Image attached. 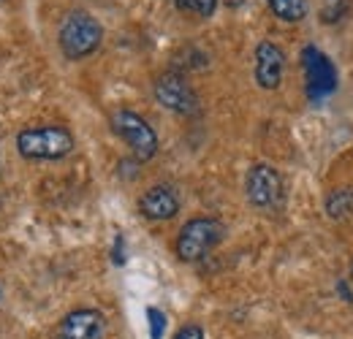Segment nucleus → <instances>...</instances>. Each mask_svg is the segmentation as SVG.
<instances>
[{
	"label": "nucleus",
	"instance_id": "1",
	"mask_svg": "<svg viewBox=\"0 0 353 339\" xmlns=\"http://www.w3.org/2000/svg\"><path fill=\"white\" fill-rule=\"evenodd\" d=\"M17 150L25 161H60L74 150V136L63 125L25 127L17 136Z\"/></svg>",
	"mask_w": 353,
	"mask_h": 339
},
{
	"label": "nucleus",
	"instance_id": "2",
	"mask_svg": "<svg viewBox=\"0 0 353 339\" xmlns=\"http://www.w3.org/2000/svg\"><path fill=\"white\" fill-rule=\"evenodd\" d=\"M57 41H60V49L68 60H85L101 46L103 28L88 11H71L60 25Z\"/></svg>",
	"mask_w": 353,
	"mask_h": 339
},
{
	"label": "nucleus",
	"instance_id": "3",
	"mask_svg": "<svg viewBox=\"0 0 353 339\" xmlns=\"http://www.w3.org/2000/svg\"><path fill=\"white\" fill-rule=\"evenodd\" d=\"M223 236H225V228H223L221 220H215V217H193V220H188L182 225L174 250L179 255V260L196 263L212 247H218L223 242Z\"/></svg>",
	"mask_w": 353,
	"mask_h": 339
},
{
	"label": "nucleus",
	"instance_id": "4",
	"mask_svg": "<svg viewBox=\"0 0 353 339\" xmlns=\"http://www.w3.org/2000/svg\"><path fill=\"white\" fill-rule=\"evenodd\" d=\"M112 127L131 147L136 161L144 163V161L155 158V152H158V133L152 130V125L141 114H136L131 109H120V112L112 114Z\"/></svg>",
	"mask_w": 353,
	"mask_h": 339
},
{
	"label": "nucleus",
	"instance_id": "5",
	"mask_svg": "<svg viewBox=\"0 0 353 339\" xmlns=\"http://www.w3.org/2000/svg\"><path fill=\"white\" fill-rule=\"evenodd\" d=\"M245 193H248V201H250L256 209H261V212H274V209L283 207V196H285L283 176L277 174V169H272L269 163H256L253 169L248 171Z\"/></svg>",
	"mask_w": 353,
	"mask_h": 339
},
{
	"label": "nucleus",
	"instance_id": "6",
	"mask_svg": "<svg viewBox=\"0 0 353 339\" xmlns=\"http://www.w3.org/2000/svg\"><path fill=\"white\" fill-rule=\"evenodd\" d=\"M302 65H305V87H307L310 101L329 98L337 87V71H334L332 60L318 46L310 43L302 49Z\"/></svg>",
	"mask_w": 353,
	"mask_h": 339
},
{
	"label": "nucleus",
	"instance_id": "7",
	"mask_svg": "<svg viewBox=\"0 0 353 339\" xmlns=\"http://www.w3.org/2000/svg\"><path fill=\"white\" fill-rule=\"evenodd\" d=\"M155 98L161 106H166L169 112H176V114H193L199 109V98L193 87L188 85L182 74H174V71L155 79Z\"/></svg>",
	"mask_w": 353,
	"mask_h": 339
},
{
	"label": "nucleus",
	"instance_id": "8",
	"mask_svg": "<svg viewBox=\"0 0 353 339\" xmlns=\"http://www.w3.org/2000/svg\"><path fill=\"white\" fill-rule=\"evenodd\" d=\"M285 71V54L277 43L261 41L256 46V82L264 90H277Z\"/></svg>",
	"mask_w": 353,
	"mask_h": 339
},
{
	"label": "nucleus",
	"instance_id": "9",
	"mask_svg": "<svg viewBox=\"0 0 353 339\" xmlns=\"http://www.w3.org/2000/svg\"><path fill=\"white\" fill-rule=\"evenodd\" d=\"M139 212L147 220H172L179 212V196L169 185H155L139 198Z\"/></svg>",
	"mask_w": 353,
	"mask_h": 339
},
{
	"label": "nucleus",
	"instance_id": "10",
	"mask_svg": "<svg viewBox=\"0 0 353 339\" xmlns=\"http://www.w3.org/2000/svg\"><path fill=\"white\" fill-rule=\"evenodd\" d=\"M103 315L98 309H77L71 312L63 326H60V337L63 339H101L103 337Z\"/></svg>",
	"mask_w": 353,
	"mask_h": 339
},
{
	"label": "nucleus",
	"instance_id": "11",
	"mask_svg": "<svg viewBox=\"0 0 353 339\" xmlns=\"http://www.w3.org/2000/svg\"><path fill=\"white\" fill-rule=\"evenodd\" d=\"M272 14L283 22H299L307 17V0H266Z\"/></svg>",
	"mask_w": 353,
	"mask_h": 339
},
{
	"label": "nucleus",
	"instance_id": "12",
	"mask_svg": "<svg viewBox=\"0 0 353 339\" xmlns=\"http://www.w3.org/2000/svg\"><path fill=\"white\" fill-rule=\"evenodd\" d=\"M326 212L332 217H348L353 214V187H343V190H334L329 198H326Z\"/></svg>",
	"mask_w": 353,
	"mask_h": 339
},
{
	"label": "nucleus",
	"instance_id": "13",
	"mask_svg": "<svg viewBox=\"0 0 353 339\" xmlns=\"http://www.w3.org/2000/svg\"><path fill=\"white\" fill-rule=\"evenodd\" d=\"M179 11L196 14V17H212L218 8V0H172Z\"/></svg>",
	"mask_w": 353,
	"mask_h": 339
},
{
	"label": "nucleus",
	"instance_id": "14",
	"mask_svg": "<svg viewBox=\"0 0 353 339\" xmlns=\"http://www.w3.org/2000/svg\"><path fill=\"white\" fill-rule=\"evenodd\" d=\"M147 323H150V339H163V331H166V315L155 307L147 309Z\"/></svg>",
	"mask_w": 353,
	"mask_h": 339
},
{
	"label": "nucleus",
	"instance_id": "15",
	"mask_svg": "<svg viewBox=\"0 0 353 339\" xmlns=\"http://www.w3.org/2000/svg\"><path fill=\"white\" fill-rule=\"evenodd\" d=\"M174 339H204V331H201V326L190 323V326H182L174 334Z\"/></svg>",
	"mask_w": 353,
	"mask_h": 339
},
{
	"label": "nucleus",
	"instance_id": "16",
	"mask_svg": "<svg viewBox=\"0 0 353 339\" xmlns=\"http://www.w3.org/2000/svg\"><path fill=\"white\" fill-rule=\"evenodd\" d=\"M228 8H239V6H245V0H223Z\"/></svg>",
	"mask_w": 353,
	"mask_h": 339
},
{
	"label": "nucleus",
	"instance_id": "17",
	"mask_svg": "<svg viewBox=\"0 0 353 339\" xmlns=\"http://www.w3.org/2000/svg\"><path fill=\"white\" fill-rule=\"evenodd\" d=\"M120 245H123V236H117V250H120ZM117 263H123V255L117 253Z\"/></svg>",
	"mask_w": 353,
	"mask_h": 339
},
{
	"label": "nucleus",
	"instance_id": "18",
	"mask_svg": "<svg viewBox=\"0 0 353 339\" xmlns=\"http://www.w3.org/2000/svg\"><path fill=\"white\" fill-rule=\"evenodd\" d=\"M351 274H353V269H351Z\"/></svg>",
	"mask_w": 353,
	"mask_h": 339
}]
</instances>
